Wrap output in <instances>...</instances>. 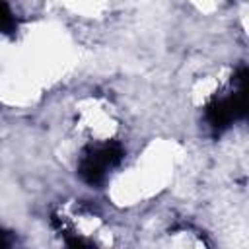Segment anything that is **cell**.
<instances>
[{
  "label": "cell",
  "mask_w": 249,
  "mask_h": 249,
  "mask_svg": "<svg viewBox=\"0 0 249 249\" xmlns=\"http://www.w3.org/2000/svg\"><path fill=\"white\" fill-rule=\"evenodd\" d=\"M10 243H12V239H10V233H8V231H4V230H0V249H4V247H10Z\"/></svg>",
  "instance_id": "obj_5"
},
{
  "label": "cell",
  "mask_w": 249,
  "mask_h": 249,
  "mask_svg": "<svg viewBox=\"0 0 249 249\" xmlns=\"http://www.w3.org/2000/svg\"><path fill=\"white\" fill-rule=\"evenodd\" d=\"M123 158H124V150L117 142H109L101 146H88L82 154L78 175L88 185H99L105 179V169L119 165Z\"/></svg>",
  "instance_id": "obj_1"
},
{
  "label": "cell",
  "mask_w": 249,
  "mask_h": 249,
  "mask_svg": "<svg viewBox=\"0 0 249 249\" xmlns=\"http://www.w3.org/2000/svg\"><path fill=\"white\" fill-rule=\"evenodd\" d=\"M18 31V19L14 18L6 0H0V33L14 35Z\"/></svg>",
  "instance_id": "obj_3"
},
{
  "label": "cell",
  "mask_w": 249,
  "mask_h": 249,
  "mask_svg": "<svg viewBox=\"0 0 249 249\" xmlns=\"http://www.w3.org/2000/svg\"><path fill=\"white\" fill-rule=\"evenodd\" d=\"M66 243L70 247H89L91 245L89 241H84L82 237H66Z\"/></svg>",
  "instance_id": "obj_4"
},
{
  "label": "cell",
  "mask_w": 249,
  "mask_h": 249,
  "mask_svg": "<svg viewBox=\"0 0 249 249\" xmlns=\"http://www.w3.org/2000/svg\"><path fill=\"white\" fill-rule=\"evenodd\" d=\"M247 115V88H237L228 97H216L206 105V119L216 132L228 128L233 121Z\"/></svg>",
  "instance_id": "obj_2"
}]
</instances>
